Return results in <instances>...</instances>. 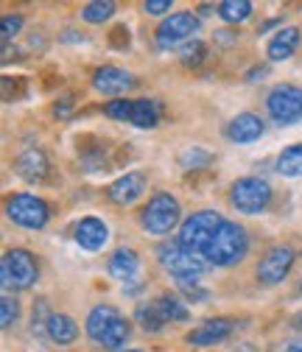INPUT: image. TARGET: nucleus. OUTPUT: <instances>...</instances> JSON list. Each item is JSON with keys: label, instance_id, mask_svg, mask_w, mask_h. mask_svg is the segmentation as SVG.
Returning <instances> with one entry per match:
<instances>
[{"label": "nucleus", "instance_id": "1", "mask_svg": "<svg viewBox=\"0 0 302 352\" xmlns=\"http://www.w3.org/2000/svg\"><path fill=\"white\" fill-rule=\"evenodd\" d=\"M246 249H249V238H246L244 227L224 221L222 230L210 241V246L204 249V260L210 266H233V263L244 260Z\"/></svg>", "mask_w": 302, "mask_h": 352}, {"label": "nucleus", "instance_id": "2", "mask_svg": "<svg viewBox=\"0 0 302 352\" xmlns=\"http://www.w3.org/2000/svg\"><path fill=\"white\" fill-rule=\"evenodd\" d=\"M160 263L168 274H174L180 283H199V277L207 272L210 263L204 260V254H196L191 249H185L180 241L177 243H162L157 249Z\"/></svg>", "mask_w": 302, "mask_h": 352}, {"label": "nucleus", "instance_id": "3", "mask_svg": "<svg viewBox=\"0 0 302 352\" xmlns=\"http://www.w3.org/2000/svg\"><path fill=\"white\" fill-rule=\"evenodd\" d=\"M224 218L215 210H199L191 218H185L180 227V243L196 254H204V249L210 246V241L215 238V232L222 230Z\"/></svg>", "mask_w": 302, "mask_h": 352}, {"label": "nucleus", "instance_id": "4", "mask_svg": "<svg viewBox=\"0 0 302 352\" xmlns=\"http://www.w3.org/2000/svg\"><path fill=\"white\" fill-rule=\"evenodd\" d=\"M0 277H3V288L6 291H25L36 283L39 269L36 260L28 249H9L3 257V266H0Z\"/></svg>", "mask_w": 302, "mask_h": 352}, {"label": "nucleus", "instance_id": "5", "mask_svg": "<svg viewBox=\"0 0 302 352\" xmlns=\"http://www.w3.org/2000/svg\"><path fill=\"white\" fill-rule=\"evenodd\" d=\"M230 201L238 212H246V215H257L263 212L272 201V188L266 179L261 176H244V179L233 182L230 188Z\"/></svg>", "mask_w": 302, "mask_h": 352}, {"label": "nucleus", "instance_id": "6", "mask_svg": "<svg viewBox=\"0 0 302 352\" xmlns=\"http://www.w3.org/2000/svg\"><path fill=\"white\" fill-rule=\"evenodd\" d=\"M180 201L171 196V193H157L140 212V224L151 232V235H168L180 224Z\"/></svg>", "mask_w": 302, "mask_h": 352}, {"label": "nucleus", "instance_id": "7", "mask_svg": "<svg viewBox=\"0 0 302 352\" xmlns=\"http://www.w3.org/2000/svg\"><path fill=\"white\" fill-rule=\"evenodd\" d=\"M6 215L23 230H42L51 218V207L42 201L39 196L31 193H17L6 201Z\"/></svg>", "mask_w": 302, "mask_h": 352}, {"label": "nucleus", "instance_id": "8", "mask_svg": "<svg viewBox=\"0 0 302 352\" xmlns=\"http://www.w3.org/2000/svg\"><path fill=\"white\" fill-rule=\"evenodd\" d=\"M266 109L280 126H291L302 120V90L294 84H277L266 96Z\"/></svg>", "mask_w": 302, "mask_h": 352}, {"label": "nucleus", "instance_id": "9", "mask_svg": "<svg viewBox=\"0 0 302 352\" xmlns=\"http://www.w3.org/2000/svg\"><path fill=\"white\" fill-rule=\"evenodd\" d=\"M199 34V17L193 12H177L160 23L157 28V45L160 48H182L185 42L196 39Z\"/></svg>", "mask_w": 302, "mask_h": 352}, {"label": "nucleus", "instance_id": "10", "mask_svg": "<svg viewBox=\"0 0 302 352\" xmlns=\"http://www.w3.org/2000/svg\"><path fill=\"white\" fill-rule=\"evenodd\" d=\"M291 266H294V252L288 246H272L263 254V260L257 263V280L263 285H277L288 277Z\"/></svg>", "mask_w": 302, "mask_h": 352}, {"label": "nucleus", "instance_id": "11", "mask_svg": "<svg viewBox=\"0 0 302 352\" xmlns=\"http://www.w3.org/2000/svg\"><path fill=\"white\" fill-rule=\"evenodd\" d=\"M73 238L76 243L84 249V252H98L104 249V243L109 241V227L101 221V218H81L73 230Z\"/></svg>", "mask_w": 302, "mask_h": 352}, {"label": "nucleus", "instance_id": "12", "mask_svg": "<svg viewBox=\"0 0 302 352\" xmlns=\"http://www.w3.org/2000/svg\"><path fill=\"white\" fill-rule=\"evenodd\" d=\"M93 87L101 96H120L135 87V76L123 67H101L93 76Z\"/></svg>", "mask_w": 302, "mask_h": 352}, {"label": "nucleus", "instance_id": "13", "mask_svg": "<svg viewBox=\"0 0 302 352\" xmlns=\"http://www.w3.org/2000/svg\"><path fill=\"white\" fill-rule=\"evenodd\" d=\"M146 190V176L132 170V173H123L118 182H112L107 188V196L112 204H132L135 199H140Z\"/></svg>", "mask_w": 302, "mask_h": 352}, {"label": "nucleus", "instance_id": "14", "mask_svg": "<svg viewBox=\"0 0 302 352\" xmlns=\"http://www.w3.org/2000/svg\"><path fill=\"white\" fill-rule=\"evenodd\" d=\"M233 330H235V322H233V319H224V316L207 319V322H202L199 327H193V330L188 333V344H193V346H207V344H215V341H224Z\"/></svg>", "mask_w": 302, "mask_h": 352}, {"label": "nucleus", "instance_id": "15", "mask_svg": "<svg viewBox=\"0 0 302 352\" xmlns=\"http://www.w3.org/2000/svg\"><path fill=\"white\" fill-rule=\"evenodd\" d=\"M261 135H263V120L257 118V115H252V112H241V115H235L227 123V138L233 143L246 146V143L261 140Z\"/></svg>", "mask_w": 302, "mask_h": 352}, {"label": "nucleus", "instance_id": "16", "mask_svg": "<svg viewBox=\"0 0 302 352\" xmlns=\"http://www.w3.org/2000/svg\"><path fill=\"white\" fill-rule=\"evenodd\" d=\"M14 170H17V176H23V179L31 182V185L42 182V179L48 176V157H45V151L25 148V151L14 160Z\"/></svg>", "mask_w": 302, "mask_h": 352}, {"label": "nucleus", "instance_id": "17", "mask_svg": "<svg viewBox=\"0 0 302 352\" xmlns=\"http://www.w3.org/2000/svg\"><path fill=\"white\" fill-rule=\"evenodd\" d=\"M296 45H299V28H296V25H285V28H280V31L272 36L269 48H266V56H269L272 62H285V59L294 56Z\"/></svg>", "mask_w": 302, "mask_h": 352}, {"label": "nucleus", "instance_id": "18", "mask_svg": "<svg viewBox=\"0 0 302 352\" xmlns=\"http://www.w3.org/2000/svg\"><path fill=\"white\" fill-rule=\"evenodd\" d=\"M118 319H120V314L115 311L112 305H98V307H93L90 316H87V336L101 344L104 336L109 333V327H112Z\"/></svg>", "mask_w": 302, "mask_h": 352}, {"label": "nucleus", "instance_id": "19", "mask_svg": "<svg viewBox=\"0 0 302 352\" xmlns=\"http://www.w3.org/2000/svg\"><path fill=\"white\" fill-rule=\"evenodd\" d=\"M138 269H140V257H138L135 249H118V252L109 257V274H112L115 280L129 283V280L138 274Z\"/></svg>", "mask_w": 302, "mask_h": 352}, {"label": "nucleus", "instance_id": "20", "mask_svg": "<svg viewBox=\"0 0 302 352\" xmlns=\"http://www.w3.org/2000/svg\"><path fill=\"white\" fill-rule=\"evenodd\" d=\"M162 118V104L154 101V98H138L135 107H132V118L129 123L138 126V129H154Z\"/></svg>", "mask_w": 302, "mask_h": 352}, {"label": "nucleus", "instance_id": "21", "mask_svg": "<svg viewBox=\"0 0 302 352\" xmlns=\"http://www.w3.org/2000/svg\"><path fill=\"white\" fill-rule=\"evenodd\" d=\"M45 330H48L51 341H56V344H73L78 338V324L67 314H51Z\"/></svg>", "mask_w": 302, "mask_h": 352}, {"label": "nucleus", "instance_id": "22", "mask_svg": "<svg viewBox=\"0 0 302 352\" xmlns=\"http://www.w3.org/2000/svg\"><path fill=\"white\" fill-rule=\"evenodd\" d=\"M277 173L288 176V179L302 176V143H294V146L283 148V154L277 157Z\"/></svg>", "mask_w": 302, "mask_h": 352}, {"label": "nucleus", "instance_id": "23", "mask_svg": "<svg viewBox=\"0 0 302 352\" xmlns=\"http://www.w3.org/2000/svg\"><path fill=\"white\" fill-rule=\"evenodd\" d=\"M135 319H138V324H143V330H149V333H160L162 324H165V316L160 314L157 299H154V302H143V305H138Z\"/></svg>", "mask_w": 302, "mask_h": 352}, {"label": "nucleus", "instance_id": "24", "mask_svg": "<svg viewBox=\"0 0 302 352\" xmlns=\"http://www.w3.org/2000/svg\"><path fill=\"white\" fill-rule=\"evenodd\" d=\"M157 305H160V314L165 316V322H188V307L171 294H162L157 296Z\"/></svg>", "mask_w": 302, "mask_h": 352}, {"label": "nucleus", "instance_id": "25", "mask_svg": "<svg viewBox=\"0 0 302 352\" xmlns=\"http://www.w3.org/2000/svg\"><path fill=\"white\" fill-rule=\"evenodd\" d=\"M249 14H252L249 0H224V3H219V17L224 23H244Z\"/></svg>", "mask_w": 302, "mask_h": 352}, {"label": "nucleus", "instance_id": "26", "mask_svg": "<svg viewBox=\"0 0 302 352\" xmlns=\"http://www.w3.org/2000/svg\"><path fill=\"white\" fill-rule=\"evenodd\" d=\"M115 14V3H109V0H96V3H87L81 9V17L87 20V23H104V20H109Z\"/></svg>", "mask_w": 302, "mask_h": 352}, {"label": "nucleus", "instance_id": "27", "mask_svg": "<svg viewBox=\"0 0 302 352\" xmlns=\"http://www.w3.org/2000/svg\"><path fill=\"white\" fill-rule=\"evenodd\" d=\"M126 338H129V324H126L123 319H118V322L109 327V333L104 336L101 346H107V349H118V346L126 344Z\"/></svg>", "mask_w": 302, "mask_h": 352}, {"label": "nucleus", "instance_id": "28", "mask_svg": "<svg viewBox=\"0 0 302 352\" xmlns=\"http://www.w3.org/2000/svg\"><path fill=\"white\" fill-rule=\"evenodd\" d=\"M17 319H20V305H17V299L3 296V299H0V324L9 330V327L17 324Z\"/></svg>", "mask_w": 302, "mask_h": 352}, {"label": "nucleus", "instance_id": "29", "mask_svg": "<svg viewBox=\"0 0 302 352\" xmlns=\"http://www.w3.org/2000/svg\"><path fill=\"white\" fill-rule=\"evenodd\" d=\"M204 54H207V48H204L202 39H191V42H185V45L180 48V59L185 65H199L204 59Z\"/></svg>", "mask_w": 302, "mask_h": 352}, {"label": "nucleus", "instance_id": "30", "mask_svg": "<svg viewBox=\"0 0 302 352\" xmlns=\"http://www.w3.org/2000/svg\"><path fill=\"white\" fill-rule=\"evenodd\" d=\"M132 107H135V101L118 98V101H109V104L104 107V112H107L109 118H115V120H126V123H129V118H132Z\"/></svg>", "mask_w": 302, "mask_h": 352}, {"label": "nucleus", "instance_id": "31", "mask_svg": "<svg viewBox=\"0 0 302 352\" xmlns=\"http://www.w3.org/2000/svg\"><path fill=\"white\" fill-rule=\"evenodd\" d=\"M23 28V17L20 14H6L3 23H0V34H3V45H9L12 36H17Z\"/></svg>", "mask_w": 302, "mask_h": 352}, {"label": "nucleus", "instance_id": "32", "mask_svg": "<svg viewBox=\"0 0 302 352\" xmlns=\"http://www.w3.org/2000/svg\"><path fill=\"white\" fill-rule=\"evenodd\" d=\"M213 157L207 154V151H202V148H191V151H185L182 157H180V162H182V168H202V165H207Z\"/></svg>", "mask_w": 302, "mask_h": 352}, {"label": "nucleus", "instance_id": "33", "mask_svg": "<svg viewBox=\"0 0 302 352\" xmlns=\"http://www.w3.org/2000/svg\"><path fill=\"white\" fill-rule=\"evenodd\" d=\"M109 42L115 48H126L129 45V28L126 25H115L112 34H109Z\"/></svg>", "mask_w": 302, "mask_h": 352}, {"label": "nucleus", "instance_id": "34", "mask_svg": "<svg viewBox=\"0 0 302 352\" xmlns=\"http://www.w3.org/2000/svg\"><path fill=\"white\" fill-rule=\"evenodd\" d=\"M143 9L149 14H165V12H171V0H146Z\"/></svg>", "mask_w": 302, "mask_h": 352}, {"label": "nucleus", "instance_id": "35", "mask_svg": "<svg viewBox=\"0 0 302 352\" xmlns=\"http://www.w3.org/2000/svg\"><path fill=\"white\" fill-rule=\"evenodd\" d=\"M70 107H73V98H62V104H56V107H54V112H56V115H67V112H70Z\"/></svg>", "mask_w": 302, "mask_h": 352}, {"label": "nucleus", "instance_id": "36", "mask_svg": "<svg viewBox=\"0 0 302 352\" xmlns=\"http://www.w3.org/2000/svg\"><path fill=\"white\" fill-rule=\"evenodd\" d=\"M269 73V67L263 65V67H252L249 73H246V81H257V76H266Z\"/></svg>", "mask_w": 302, "mask_h": 352}, {"label": "nucleus", "instance_id": "37", "mask_svg": "<svg viewBox=\"0 0 302 352\" xmlns=\"http://www.w3.org/2000/svg\"><path fill=\"white\" fill-rule=\"evenodd\" d=\"M288 352H302V344H294V346H291Z\"/></svg>", "mask_w": 302, "mask_h": 352}, {"label": "nucleus", "instance_id": "38", "mask_svg": "<svg viewBox=\"0 0 302 352\" xmlns=\"http://www.w3.org/2000/svg\"><path fill=\"white\" fill-rule=\"evenodd\" d=\"M126 352H140V349H126Z\"/></svg>", "mask_w": 302, "mask_h": 352}, {"label": "nucleus", "instance_id": "39", "mask_svg": "<svg viewBox=\"0 0 302 352\" xmlns=\"http://www.w3.org/2000/svg\"><path fill=\"white\" fill-rule=\"evenodd\" d=\"M299 327H302V316H299Z\"/></svg>", "mask_w": 302, "mask_h": 352}, {"label": "nucleus", "instance_id": "40", "mask_svg": "<svg viewBox=\"0 0 302 352\" xmlns=\"http://www.w3.org/2000/svg\"><path fill=\"white\" fill-rule=\"evenodd\" d=\"M299 291H302V285H299Z\"/></svg>", "mask_w": 302, "mask_h": 352}]
</instances>
